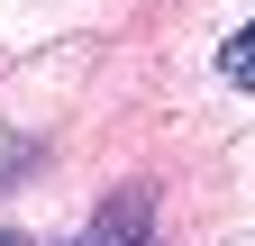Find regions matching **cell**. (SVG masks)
<instances>
[{"label": "cell", "mask_w": 255, "mask_h": 246, "mask_svg": "<svg viewBox=\"0 0 255 246\" xmlns=\"http://www.w3.org/2000/svg\"><path fill=\"white\" fill-rule=\"evenodd\" d=\"M82 246H146V201H137V192H128V201H119V210H110V219H101V228H91Z\"/></svg>", "instance_id": "1"}, {"label": "cell", "mask_w": 255, "mask_h": 246, "mask_svg": "<svg viewBox=\"0 0 255 246\" xmlns=\"http://www.w3.org/2000/svg\"><path fill=\"white\" fill-rule=\"evenodd\" d=\"M219 73H228L237 91H255V18L237 27V37H228V46H219Z\"/></svg>", "instance_id": "2"}, {"label": "cell", "mask_w": 255, "mask_h": 246, "mask_svg": "<svg viewBox=\"0 0 255 246\" xmlns=\"http://www.w3.org/2000/svg\"><path fill=\"white\" fill-rule=\"evenodd\" d=\"M0 246H18V237H9V228H0Z\"/></svg>", "instance_id": "3"}]
</instances>
